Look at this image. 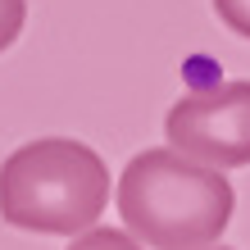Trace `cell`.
<instances>
[{"label": "cell", "instance_id": "8992f818", "mask_svg": "<svg viewBox=\"0 0 250 250\" xmlns=\"http://www.w3.org/2000/svg\"><path fill=\"white\" fill-rule=\"evenodd\" d=\"M214 14L228 32H237L250 41V0H214Z\"/></svg>", "mask_w": 250, "mask_h": 250}, {"label": "cell", "instance_id": "277c9868", "mask_svg": "<svg viewBox=\"0 0 250 250\" xmlns=\"http://www.w3.org/2000/svg\"><path fill=\"white\" fill-rule=\"evenodd\" d=\"M68 250H146L132 232H119V228H86V232H78V237L68 241Z\"/></svg>", "mask_w": 250, "mask_h": 250}, {"label": "cell", "instance_id": "52a82bcc", "mask_svg": "<svg viewBox=\"0 0 250 250\" xmlns=\"http://www.w3.org/2000/svg\"><path fill=\"white\" fill-rule=\"evenodd\" d=\"M191 250H228V246H191Z\"/></svg>", "mask_w": 250, "mask_h": 250}, {"label": "cell", "instance_id": "3957f363", "mask_svg": "<svg viewBox=\"0 0 250 250\" xmlns=\"http://www.w3.org/2000/svg\"><path fill=\"white\" fill-rule=\"evenodd\" d=\"M164 137L173 150L209 168H246L250 164V82L196 86L173 100L164 114Z\"/></svg>", "mask_w": 250, "mask_h": 250}, {"label": "cell", "instance_id": "6da1fadb", "mask_svg": "<svg viewBox=\"0 0 250 250\" xmlns=\"http://www.w3.org/2000/svg\"><path fill=\"white\" fill-rule=\"evenodd\" d=\"M237 191L223 168H209L182 150H141L119 178V214L127 232L155 250L209 246L228 232Z\"/></svg>", "mask_w": 250, "mask_h": 250}, {"label": "cell", "instance_id": "5b68a950", "mask_svg": "<svg viewBox=\"0 0 250 250\" xmlns=\"http://www.w3.org/2000/svg\"><path fill=\"white\" fill-rule=\"evenodd\" d=\"M23 23H27V0H0V50L19 41Z\"/></svg>", "mask_w": 250, "mask_h": 250}, {"label": "cell", "instance_id": "7a4b0ae2", "mask_svg": "<svg viewBox=\"0 0 250 250\" xmlns=\"http://www.w3.org/2000/svg\"><path fill=\"white\" fill-rule=\"evenodd\" d=\"M109 205V168L73 137H41L0 164V218L37 237H78Z\"/></svg>", "mask_w": 250, "mask_h": 250}]
</instances>
